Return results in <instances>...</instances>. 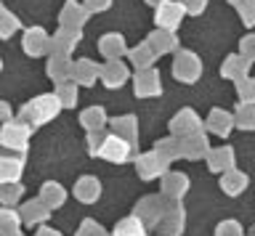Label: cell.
<instances>
[{
    "label": "cell",
    "instance_id": "cell-1",
    "mask_svg": "<svg viewBox=\"0 0 255 236\" xmlns=\"http://www.w3.org/2000/svg\"><path fill=\"white\" fill-rule=\"evenodd\" d=\"M115 236H143V228H141V223L138 220H123V223L117 226V231H115Z\"/></svg>",
    "mask_w": 255,
    "mask_h": 236
}]
</instances>
